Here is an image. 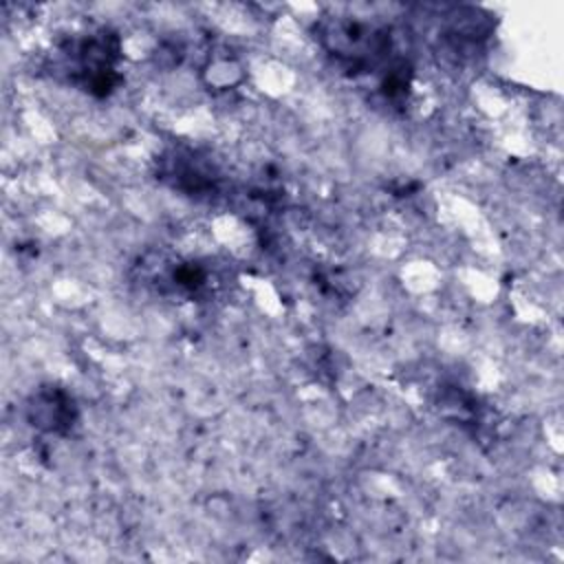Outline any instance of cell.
<instances>
[{
	"instance_id": "obj_2",
	"label": "cell",
	"mask_w": 564,
	"mask_h": 564,
	"mask_svg": "<svg viewBox=\"0 0 564 564\" xmlns=\"http://www.w3.org/2000/svg\"><path fill=\"white\" fill-rule=\"evenodd\" d=\"M77 416L75 401L59 388H42L29 405V421L46 432H66Z\"/></svg>"
},
{
	"instance_id": "obj_1",
	"label": "cell",
	"mask_w": 564,
	"mask_h": 564,
	"mask_svg": "<svg viewBox=\"0 0 564 564\" xmlns=\"http://www.w3.org/2000/svg\"><path fill=\"white\" fill-rule=\"evenodd\" d=\"M66 55L70 57V70L73 82L79 84L84 90L106 97L119 82V75L115 73V64L119 59V40L112 33H95L88 35L70 48H66Z\"/></svg>"
}]
</instances>
